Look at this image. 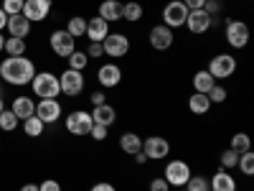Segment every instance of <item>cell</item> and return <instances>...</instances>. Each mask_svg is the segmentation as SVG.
Wrapping results in <instances>:
<instances>
[{"mask_svg": "<svg viewBox=\"0 0 254 191\" xmlns=\"http://www.w3.org/2000/svg\"><path fill=\"white\" fill-rule=\"evenodd\" d=\"M89 115H92V122H94V125H104V127H110V125L117 120L115 107H112V104H107V102H104V104H97V107H94Z\"/></svg>", "mask_w": 254, "mask_h": 191, "instance_id": "d6986e66", "label": "cell"}, {"mask_svg": "<svg viewBox=\"0 0 254 191\" xmlns=\"http://www.w3.org/2000/svg\"><path fill=\"white\" fill-rule=\"evenodd\" d=\"M186 189L188 191H211V184H208V179L206 176H193V174H190V179L186 181Z\"/></svg>", "mask_w": 254, "mask_h": 191, "instance_id": "f546056e", "label": "cell"}, {"mask_svg": "<svg viewBox=\"0 0 254 191\" xmlns=\"http://www.w3.org/2000/svg\"><path fill=\"white\" fill-rule=\"evenodd\" d=\"M237 191H239V189H237Z\"/></svg>", "mask_w": 254, "mask_h": 191, "instance_id": "db71d44e", "label": "cell"}, {"mask_svg": "<svg viewBox=\"0 0 254 191\" xmlns=\"http://www.w3.org/2000/svg\"><path fill=\"white\" fill-rule=\"evenodd\" d=\"M0 97H3V87H0Z\"/></svg>", "mask_w": 254, "mask_h": 191, "instance_id": "816d5d0a", "label": "cell"}, {"mask_svg": "<svg viewBox=\"0 0 254 191\" xmlns=\"http://www.w3.org/2000/svg\"><path fill=\"white\" fill-rule=\"evenodd\" d=\"M122 79V69L117 67V64H102V67L97 69V82L102 84V87H117Z\"/></svg>", "mask_w": 254, "mask_h": 191, "instance_id": "e0dca14e", "label": "cell"}, {"mask_svg": "<svg viewBox=\"0 0 254 191\" xmlns=\"http://www.w3.org/2000/svg\"><path fill=\"white\" fill-rule=\"evenodd\" d=\"M188 110L193 112V115H206L211 110V99L206 95H201V92H193V95L188 97Z\"/></svg>", "mask_w": 254, "mask_h": 191, "instance_id": "603a6c76", "label": "cell"}, {"mask_svg": "<svg viewBox=\"0 0 254 191\" xmlns=\"http://www.w3.org/2000/svg\"><path fill=\"white\" fill-rule=\"evenodd\" d=\"M23 3H26V0H3V5H0V8L5 10V15H18L20 10H23Z\"/></svg>", "mask_w": 254, "mask_h": 191, "instance_id": "d590c367", "label": "cell"}, {"mask_svg": "<svg viewBox=\"0 0 254 191\" xmlns=\"http://www.w3.org/2000/svg\"><path fill=\"white\" fill-rule=\"evenodd\" d=\"M10 110H13V115H15L18 120H28V117L36 115V102H33L31 97H15Z\"/></svg>", "mask_w": 254, "mask_h": 191, "instance_id": "44dd1931", "label": "cell"}, {"mask_svg": "<svg viewBox=\"0 0 254 191\" xmlns=\"http://www.w3.org/2000/svg\"><path fill=\"white\" fill-rule=\"evenodd\" d=\"M31 87H33V95L41 97V99H56V97L61 95L59 77L51 74V72H38V74L31 79Z\"/></svg>", "mask_w": 254, "mask_h": 191, "instance_id": "7a4b0ae2", "label": "cell"}, {"mask_svg": "<svg viewBox=\"0 0 254 191\" xmlns=\"http://www.w3.org/2000/svg\"><path fill=\"white\" fill-rule=\"evenodd\" d=\"M234 69H237V59L231 56V54H219V56H214V59L208 61V69L206 72L219 82V79L231 77V74H234Z\"/></svg>", "mask_w": 254, "mask_h": 191, "instance_id": "3957f363", "label": "cell"}, {"mask_svg": "<svg viewBox=\"0 0 254 191\" xmlns=\"http://www.w3.org/2000/svg\"><path fill=\"white\" fill-rule=\"evenodd\" d=\"M38 191H61V186H59V181L46 179V181H41V184H38Z\"/></svg>", "mask_w": 254, "mask_h": 191, "instance_id": "ab89813d", "label": "cell"}, {"mask_svg": "<svg viewBox=\"0 0 254 191\" xmlns=\"http://www.w3.org/2000/svg\"><path fill=\"white\" fill-rule=\"evenodd\" d=\"M203 10H206L211 18H216V15L221 13V0H206V3H203Z\"/></svg>", "mask_w": 254, "mask_h": 191, "instance_id": "74e56055", "label": "cell"}, {"mask_svg": "<svg viewBox=\"0 0 254 191\" xmlns=\"http://www.w3.org/2000/svg\"><path fill=\"white\" fill-rule=\"evenodd\" d=\"M163 179L171 184V186H186V181L190 179V166L186 161H178V158L176 161H168Z\"/></svg>", "mask_w": 254, "mask_h": 191, "instance_id": "9c48e42d", "label": "cell"}, {"mask_svg": "<svg viewBox=\"0 0 254 191\" xmlns=\"http://www.w3.org/2000/svg\"><path fill=\"white\" fill-rule=\"evenodd\" d=\"M87 56H89V59H99V56H104V49H102V44H89V49H87Z\"/></svg>", "mask_w": 254, "mask_h": 191, "instance_id": "b9f144b4", "label": "cell"}, {"mask_svg": "<svg viewBox=\"0 0 254 191\" xmlns=\"http://www.w3.org/2000/svg\"><path fill=\"white\" fill-rule=\"evenodd\" d=\"M214 84H216V79L211 77L206 69H201V72H196V74H193V90H196V92H201V95H206L211 87H214Z\"/></svg>", "mask_w": 254, "mask_h": 191, "instance_id": "d4e9b609", "label": "cell"}, {"mask_svg": "<svg viewBox=\"0 0 254 191\" xmlns=\"http://www.w3.org/2000/svg\"><path fill=\"white\" fill-rule=\"evenodd\" d=\"M5 26H8V15H5V10H3V8H0V31H3Z\"/></svg>", "mask_w": 254, "mask_h": 191, "instance_id": "bcb514c9", "label": "cell"}, {"mask_svg": "<svg viewBox=\"0 0 254 191\" xmlns=\"http://www.w3.org/2000/svg\"><path fill=\"white\" fill-rule=\"evenodd\" d=\"M186 18H188V8L181 3V0H173L163 8V26L168 28H181L186 26Z\"/></svg>", "mask_w": 254, "mask_h": 191, "instance_id": "30bf717a", "label": "cell"}, {"mask_svg": "<svg viewBox=\"0 0 254 191\" xmlns=\"http://www.w3.org/2000/svg\"><path fill=\"white\" fill-rule=\"evenodd\" d=\"M226 44L231 49H244L249 44V26L242 20H226Z\"/></svg>", "mask_w": 254, "mask_h": 191, "instance_id": "52a82bcc", "label": "cell"}, {"mask_svg": "<svg viewBox=\"0 0 254 191\" xmlns=\"http://www.w3.org/2000/svg\"><path fill=\"white\" fill-rule=\"evenodd\" d=\"M208 184H211V191H237V179L229 171H224V168L211 176Z\"/></svg>", "mask_w": 254, "mask_h": 191, "instance_id": "ac0fdd59", "label": "cell"}, {"mask_svg": "<svg viewBox=\"0 0 254 191\" xmlns=\"http://www.w3.org/2000/svg\"><path fill=\"white\" fill-rule=\"evenodd\" d=\"M0 77L8 84L23 87V84H31V79L36 77V67L26 56H8L5 61H0Z\"/></svg>", "mask_w": 254, "mask_h": 191, "instance_id": "6da1fadb", "label": "cell"}, {"mask_svg": "<svg viewBox=\"0 0 254 191\" xmlns=\"http://www.w3.org/2000/svg\"><path fill=\"white\" fill-rule=\"evenodd\" d=\"M120 148H122L125 153L135 156L137 151H142V138H140V135H135V133H125V135L120 138Z\"/></svg>", "mask_w": 254, "mask_h": 191, "instance_id": "cb8c5ba5", "label": "cell"}, {"mask_svg": "<svg viewBox=\"0 0 254 191\" xmlns=\"http://www.w3.org/2000/svg\"><path fill=\"white\" fill-rule=\"evenodd\" d=\"M181 3H183V5L188 8V10H201L206 0H181Z\"/></svg>", "mask_w": 254, "mask_h": 191, "instance_id": "7bdbcfd3", "label": "cell"}, {"mask_svg": "<svg viewBox=\"0 0 254 191\" xmlns=\"http://www.w3.org/2000/svg\"><path fill=\"white\" fill-rule=\"evenodd\" d=\"M206 97L211 99V104H214V102H224L229 95H226V90L221 87V84H214V87H211V90L206 92Z\"/></svg>", "mask_w": 254, "mask_h": 191, "instance_id": "8d00e7d4", "label": "cell"}, {"mask_svg": "<svg viewBox=\"0 0 254 191\" xmlns=\"http://www.w3.org/2000/svg\"><path fill=\"white\" fill-rule=\"evenodd\" d=\"M3 51L8 56H23L26 54V38H15V36L5 38V49Z\"/></svg>", "mask_w": 254, "mask_h": 191, "instance_id": "484cf974", "label": "cell"}, {"mask_svg": "<svg viewBox=\"0 0 254 191\" xmlns=\"http://www.w3.org/2000/svg\"><path fill=\"white\" fill-rule=\"evenodd\" d=\"M89 135H92L94 140H104V138H107V127H104V125H92Z\"/></svg>", "mask_w": 254, "mask_h": 191, "instance_id": "f35d334b", "label": "cell"}, {"mask_svg": "<svg viewBox=\"0 0 254 191\" xmlns=\"http://www.w3.org/2000/svg\"><path fill=\"white\" fill-rule=\"evenodd\" d=\"M150 46L155 49V51H168L173 46V28H168V26H155V28H150Z\"/></svg>", "mask_w": 254, "mask_h": 191, "instance_id": "5bb4252c", "label": "cell"}, {"mask_svg": "<svg viewBox=\"0 0 254 191\" xmlns=\"http://www.w3.org/2000/svg\"><path fill=\"white\" fill-rule=\"evenodd\" d=\"M107 33H110V23L104 18H99V15H94L92 20H87V36L92 44H102L104 38H107Z\"/></svg>", "mask_w": 254, "mask_h": 191, "instance_id": "2e32d148", "label": "cell"}, {"mask_svg": "<svg viewBox=\"0 0 254 191\" xmlns=\"http://www.w3.org/2000/svg\"><path fill=\"white\" fill-rule=\"evenodd\" d=\"M135 161H137V163L142 166V163H147V156H145L142 151H137V153H135Z\"/></svg>", "mask_w": 254, "mask_h": 191, "instance_id": "7dc6e473", "label": "cell"}, {"mask_svg": "<svg viewBox=\"0 0 254 191\" xmlns=\"http://www.w3.org/2000/svg\"><path fill=\"white\" fill-rule=\"evenodd\" d=\"M171 189V184H168L165 179H153L150 181V191H168Z\"/></svg>", "mask_w": 254, "mask_h": 191, "instance_id": "60d3db41", "label": "cell"}, {"mask_svg": "<svg viewBox=\"0 0 254 191\" xmlns=\"http://www.w3.org/2000/svg\"><path fill=\"white\" fill-rule=\"evenodd\" d=\"M15 127H18V117L13 115V110H3V112H0V130L10 133V130H15Z\"/></svg>", "mask_w": 254, "mask_h": 191, "instance_id": "d6a6232c", "label": "cell"}, {"mask_svg": "<svg viewBox=\"0 0 254 191\" xmlns=\"http://www.w3.org/2000/svg\"><path fill=\"white\" fill-rule=\"evenodd\" d=\"M102 49H104V56L122 59L130 54V38L125 33H107V38L102 41Z\"/></svg>", "mask_w": 254, "mask_h": 191, "instance_id": "277c9868", "label": "cell"}, {"mask_svg": "<svg viewBox=\"0 0 254 191\" xmlns=\"http://www.w3.org/2000/svg\"><path fill=\"white\" fill-rule=\"evenodd\" d=\"M20 191H38L36 184H26V186H20Z\"/></svg>", "mask_w": 254, "mask_h": 191, "instance_id": "c3c4849f", "label": "cell"}, {"mask_svg": "<svg viewBox=\"0 0 254 191\" xmlns=\"http://www.w3.org/2000/svg\"><path fill=\"white\" fill-rule=\"evenodd\" d=\"M84 84H87V79H84V72H76V69H66L61 77H59V87L64 95L69 97H76L84 92Z\"/></svg>", "mask_w": 254, "mask_h": 191, "instance_id": "5b68a950", "label": "cell"}, {"mask_svg": "<svg viewBox=\"0 0 254 191\" xmlns=\"http://www.w3.org/2000/svg\"><path fill=\"white\" fill-rule=\"evenodd\" d=\"M49 13H51V0H26L23 10H20V15H26L31 23H33V20H36V23L46 20Z\"/></svg>", "mask_w": 254, "mask_h": 191, "instance_id": "4fadbf2b", "label": "cell"}, {"mask_svg": "<svg viewBox=\"0 0 254 191\" xmlns=\"http://www.w3.org/2000/svg\"><path fill=\"white\" fill-rule=\"evenodd\" d=\"M8 31H10V36H15V38H26L28 36V31H31V20L26 18V15H8V26H5Z\"/></svg>", "mask_w": 254, "mask_h": 191, "instance_id": "ffe728a7", "label": "cell"}, {"mask_svg": "<svg viewBox=\"0 0 254 191\" xmlns=\"http://www.w3.org/2000/svg\"><path fill=\"white\" fill-rule=\"evenodd\" d=\"M3 49H5V36L0 33V51H3Z\"/></svg>", "mask_w": 254, "mask_h": 191, "instance_id": "681fc988", "label": "cell"}, {"mask_svg": "<svg viewBox=\"0 0 254 191\" xmlns=\"http://www.w3.org/2000/svg\"><path fill=\"white\" fill-rule=\"evenodd\" d=\"M183 191H188V189H183Z\"/></svg>", "mask_w": 254, "mask_h": 191, "instance_id": "f5cc1de1", "label": "cell"}, {"mask_svg": "<svg viewBox=\"0 0 254 191\" xmlns=\"http://www.w3.org/2000/svg\"><path fill=\"white\" fill-rule=\"evenodd\" d=\"M99 18H104L107 23L120 20L122 18V3H117V0H104V3L99 5Z\"/></svg>", "mask_w": 254, "mask_h": 191, "instance_id": "7402d4cb", "label": "cell"}, {"mask_svg": "<svg viewBox=\"0 0 254 191\" xmlns=\"http://www.w3.org/2000/svg\"><path fill=\"white\" fill-rule=\"evenodd\" d=\"M92 115L89 112H84V110H74L69 117H66V130L71 135H89L92 130Z\"/></svg>", "mask_w": 254, "mask_h": 191, "instance_id": "8fae6325", "label": "cell"}, {"mask_svg": "<svg viewBox=\"0 0 254 191\" xmlns=\"http://www.w3.org/2000/svg\"><path fill=\"white\" fill-rule=\"evenodd\" d=\"M219 163H221L224 171H229V168H234V166L239 163V153H237V151H231V148H226V151L219 156Z\"/></svg>", "mask_w": 254, "mask_h": 191, "instance_id": "836d02e7", "label": "cell"}, {"mask_svg": "<svg viewBox=\"0 0 254 191\" xmlns=\"http://www.w3.org/2000/svg\"><path fill=\"white\" fill-rule=\"evenodd\" d=\"M142 153L147 156V161H163L171 153V143L160 135H153V138H142Z\"/></svg>", "mask_w": 254, "mask_h": 191, "instance_id": "ba28073f", "label": "cell"}, {"mask_svg": "<svg viewBox=\"0 0 254 191\" xmlns=\"http://www.w3.org/2000/svg\"><path fill=\"white\" fill-rule=\"evenodd\" d=\"M231 151H237V153H244V151H249L252 148V140H249V135L247 133H237L234 138H231Z\"/></svg>", "mask_w": 254, "mask_h": 191, "instance_id": "1f68e13d", "label": "cell"}, {"mask_svg": "<svg viewBox=\"0 0 254 191\" xmlns=\"http://www.w3.org/2000/svg\"><path fill=\"white\" fill-rule=\"evenodd\" d=\"M87 64H89V56H87V51H74V54L69 56V69L84 72V69H87Z\"/></svg>", "mask_w": 254, "mask_h": 191, "instance_id": "4dcf8cb0", "label": "cell"}, {"mask_svg": "<svg viewBox=\"0 0 254 191\" xmlns=\"http://www.w3.org/2000/svg\"><path fill=\"white\" fill-rule=\"evenodd\" d=\"M5 110V102H3V97H0V112H3Z\"/></svg>", "mask_w": 254, "mask_h": 191, "instance_id": "f907efd6", "label": "cell"}, {"mask_svg": "<svg viewBox=\"0 0 254 191\" xmlns=\"http://www.w3.org/2000/svg\"><path fill=\"white\" fill-rule=\"evenodd\" d=\"M92 104H94V107H97V104H104V102H107V95H104V92H92Z\"/></svg>", "mask_w": 254, "mask_h": 191, "instance_id": "ee69618b", "label": "cell"}, {"mask_svg": "<svg viewBox=\"0 0 254 191\" xmlns=\"http://www.w3.org/2000/svg\"><path fill=\"white\" fill-rule=\"evenodd\" d=\"M44 122H41L36 115L33 117H28V120H23V130H26V135L28 138H41V133H44Z\"/></svg>", "mask_w": 254, "mask_h": 191, "instance_id": "83f0119b", "label": "cell"}, {"mask_svg": "<svg viewBox=\"0 0 254 191\" xmlns=\"http://www.w3.org/2000/svg\"><path fill=\"white\" fill-rule=\"evenodd\" d=\"M49 44L54 49L56 56H64V59H69L74 51H76V38L66 33V28H61V31H54L51 38H49Z\"/></svg>", "mask_w": 254, "mask_h": 191, "instance_id": "8992f818", "label": "cell"}, {"mask_svg": "<svg viewBox=\"0 0 254 191\" xmlns=\"http://www.w3.org/2000/svg\"><path fill=\"white\" fill-rule=\"evenodd\" d=\"M36 117L44 122V125H51L61 117V104L56 99H41L36 104Z\"/></svg>", "mask_w": 254, "mask_h": 191, "instance_id": "9a60e30c", "label": "cell"}, {"mask_svg": "<svg viewBox=\"0 0 254 191\" xmlns=\"http://www.w3.org/2000/svg\"><path fill=\"white\" fill-rule=\"evenodd\" d=\"M122 18L130 20V23H137V20L142 18V5L140 3H125L122 5Z\"/></svg>", "mask_w": 254, "mask_h": 191, "instance_id": "f1b7e54d", "label": "cell"}, {"mask_svg": "<svg viewBox=\"0 0 254 191\" xmlns=\"http://www.w3.org/2000/svg\"><path fill=\"white\" fill-rule=\"evenodd\" d=\"M237 166L242 168V174L252 176V174H254V153H252V151H244V153H239V163H237Z\"/></svg>", "mask_w": 254, "mask_h": 191, "instance_id": "e575fe53", "label": "cell"}, {"mask_svg": "<svg viewBox=\"0 0 254 191\" xmlns=\"http://www.w3.org/2000/svg\"><path fill=\"white\" fill-rule=\"evenodd\" d=\"M66 33L69 36H74V38H79V36H84L87 33V20H84L81 15H74L69 23H66Z\"/></svg>", "mask_w": 254, "mask_h": 191, "instance_id": "4316f807", "label": "cell"}, {"mask_svg": "<svg viewBox=\"0 0 254 191\" xmlns=\"http://www.w3.org/2000/svg\"><path fill=\"white\" fill-rule=\"evenodd\" d=\"M92 191H115V186H112V184H107V181H99V184H94V186H92Z\"/></svg>", "mask_w": 254, "mask_h": 191, "instance_id": "f6af8a7d", "label": "cell"}, {"mask_svg": "<svg viewBox=\"0 0 254 191\" xmlns=\"http://www.w3.org/2000/svg\"><path fill=\"white\" fill-rule=\"evenodd\" d=\"M211 26H214V18H211L203 8L201 10H188V18H186V28L193 33V36H201L206 33Z\"/></svg>", "mask_w": 254, "mask_h": 191, "instance_id": "7c38bea8", "label": "cell"}]
</instances>
